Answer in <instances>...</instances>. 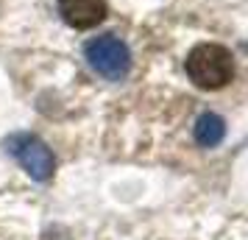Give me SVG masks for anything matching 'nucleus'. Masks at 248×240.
Listing matches in <instances>:
<instances>
[{
	"label": "nucleus",
	"instance_id": "obj_2",
	"mask_svg": "<svg viewBox=\"0 0 248 240\" xmlns=\"http://www.w3.org/2000/svg\"><path fill=\"white\" fill-rule=\"evenodd\" d=\"M84 56H87L90 67L98 76H103V79H109V81L125 79V73L131 70V50H128V45H125L123 39H117L112 34L90 39L87 48H84Z\"/></svg>",
	"mask_w": 248,
	"mask_h": 240
},
{
	"label": "nucleus",
	"instance_id": "obj_1",
	"mask_svg": "<svg viewBox=\"0 0 248 240\" xmlns=\"http://www.w3.org/2000/svg\"><path fill=\"white\" fill-rule=\"evenodd\" d=\"M187 76L201 90H220L234 79V62L223 45H198L187 56Z\"/></svg>",
	"mask_w": 248,
	"mask_h": 240
},
{
	"label": "nucleus",
	"instance_id": "obj_5",
	"mask_svg": "<svg viewBox=\"0 0 248 240\" xmlns=\"http://www.w3.org/2000/svg\"><path fill=\"white\" fill-rule=\"evenodd\" d=\"M223 137H226V120L220 117V114L203 112L201 117L195 120V140H198V145L215 148Z\"/></svg>",
	"mask_w": 248,
	"mask_h": 240
},
{
	"label": "nucleus",
	"instance_id": "obj_4",
	"mask_svg": "<svg viewBox=\"0 0 248 240\" xmlns=\"http://www.w3.org/2000/svg\"><path fill=\"white\" fill-rule=\"evenodd\" d=\"M59 14L70 28H95L106 20V0H59Z\"/></svg>",
	"mask_w": 248,
	"mask_h": 240
},
{
	"label": "nucleus",
	"instance_id": "obj_3",
	"mask_svg": "<svg viewBox=\"0 0 248 240\" xmlns=\"http://www.w3.org/2000/svg\"><path fill=\"white\" fill-rule=\"evenodd\" d=\"M9 151H12L14 160L28 171V176L36 179V182H47L53 176V171H56L53 151L34 134H14L9 140Z\"/></svg>",
	"mask_w": 248,
	"mask_h": 240
}]
</instances>
